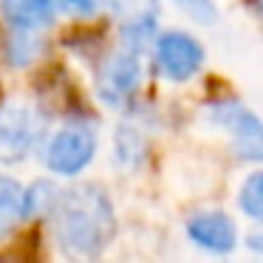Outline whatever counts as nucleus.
Returning <instances> with one entry per match:
<instances>
[{
	"instance_id": "5",
	"label": "nucleus",
	"mask_w": 263,
	"mask_h": 263,
	"mask_svg": "<svg viewBox=\"0 0 263 263\" xmlns=\"http://www.w3.org/2000/svg\"><path fill=\"white\" fill-rule=\"evenodd\" d=\"M204 63V48L184 31H167L156 40V65L170 82H187L198 74Z\"/></svg>"
},
{
	"instance_id": "10",
	"label": "nucleus",
	"mask_w": 263,
	"mask_h": 263,
	"mask_svg": "<svg viewBox=\"0 0 263 263\" xmlns=\"http://www.w3.org/2000/svg\"><path fill=\"white\" fill-rule=\"evenodd\" d=\"M238 206L246 218L263 223V167L243 178L238 190Z\"/></svg>"
},
{
	"instance_id": "11",
	"label": "nucleus",
	"mask_w": 263,
	"mask_h": 263,
	"mask_svg": "<svg viewBox=\"0 0 263 263\" xmlns=\"http://www.w3.org/2000/svg\"><path fill=\"white\" fill-rule=\"evenodd\" d=\"M57 201H60V193L54 184L34 181L31 187H26V218H37V215H46V212H54Z\"/></svg>"
},
{
	"instance_id": "8",
	"label": "nucleus",
	"mask_w": 263,
	"mask_h": 263,
	"mask_svg": "<svg viewBox=\"0 0 263 263\" xmlns=\"http://www.w3.org/2000/svg\"><path fill=\"white\" fill-rule=\"evenodd\" d=\"M0 14L9 26L20 31L46 29L54 23V3L51 0H0Z\"/></svg>"
},
{
	"instance_id": "15",
	"label": "nucleus",
	"mask_w": 263,
	"mask_h": 263,
	"mask_svg": "<svg viewBox=\"0 0 263 263\" xmlns=\"http://www.w3.org/2000/svg\"><path fill=\"white\" fill-rule=\"evenodd\" d=\"M246 246H249V249H255V252H260V255H263V235H249Z\"/></svg>"
},
{
	"instance_id": "3",
	"label": "nucleus",
	"mask_w": 263,
	"mask_h": 263,
	"mask_svg": "<svg viewBox=\"0 0 263 263\" xmlns=\"http://www.w3.org/2000/svg\"><path fill=\"white\" fill-rule=\"evenodd\" d=\"M97 156V133L82 125H68L51 136L46 147V167L57 176H77Z\"/></svg>"
},
{
	"instance_id": "12",
	"label": "nucleus",
	"mask_w": 263,
	"mask_h": 263,
	"mask_svg": "<svg viewBox=\"0 0 263 263\" xmlns=\"http://www.w3.org/2000/svg\"><path fill=\"white\" fill-rule=\"evenodd\" d=\"M37 51H40V43H37L34 37H29V34H14L12 43H9V48H6L9 63H12V65L31 63V60L37 57Z\"/></svg>"
},
{
	"instance_id": "14",
	"label": "nucleus",
	"mask_w": 263,
	"mask_h": 263,
	"mask_svg": "<svg viewBox=\"0 0 263 263\" xmlns=\"http://www.w3.org/2000/svg\"><path fill=\"white\" fill-rule=\"evenodd\" d=\"M63 3L65 9H71L74 14H82V17L97 12V0H63Z\"/></svg>"
},
{
	"instance_id": "16",
	"label": "nucleus",
	"mask_w": 263,
	"mask_h": 263,
	"mask_svg": "<svg viewBox=\"0 0 263 263\" xmlns=\"http://www.w3.org/2000/svg\"><path fill=\"white\" fill-rule=\"evenodd\" d=\"M255 9H257V12L263 14V0H255Z\"/></svg>"
},
{
	"instance_id": "1",
	"label": "nucleus",
	"mask_w": 263,
	"mask_h": 263,
	"mask_svg": "<svg viewBox=\"0 0 263 263\" xmlns=\"http://www.w3.org/2000/svg\"><path fill=\"white\" fill-rule=\"evenodd\" d=\"M51 215L57 243L77 257H97L116 235L114 204L108 193L93 184L63 193Z\"/></svg>"
},
{
	"instance_id": "6",
	"label": "nucleus",
	"mask_w": 263,
	"mask_h": 263,
	"mask_svg": "<svg viewBox=\"0 0 263 263\" xmlns=\"http://www.w3.org/2000/svg\"><path fill=\"white\" fill-rule=\"evenodd\" d=\"M139 82H142V63H139V51L125 48L116 51L114 57L105 60L99 68V97L108 105H122L136 93Z\"/></svg>"
},
{
	"instance_id": "2",
	"label": "nucleus",
	"mask_w": 263,
	"mask_h": 263,
	"mask_svg": "<svg viewBox=\"0 0 263 263\" xmlns=\"http://www.w3.org/2000/svg\"><path fill=\"white\" fill-rule=\"evenodd\" d=\"M210 119L229 133L232 147L246 161H263V122L238 99L210 105Z\"/></svg>"
},
{
	"instance_id": "9",
	"label": "nucleus",
	"mask_w": 263,
	"mask_h": 263,
	"mask_svg": "<svg viewBox=\"0 0 263 263\" xmlns=\"http://www.w3.org/2000/svg\"><path fill=\"white\" fill-rule=\"evenodd\" d=\"M26 221V190L14 178L0 176V238L12 235Z\"/></svg>"
},
{
	"instance_id": "4",
	"label": "nucleus",
	"mask_w": 263,
	"mask_h": 263,
	"mask_svg": "<svg viewBox=\"0 0 263 263\" xmlns=\"http://www.w3.org/2000/svg\"><path fill=\"white\" fill-rule=\"evenodd\" d=\"M40 133L34 110L26 102H9L0 105V161L3 164H17L31 153Z\"/></svg>"
},
{
	"instance_id": "13",
	"label": "nucleus",
	"mask_w": 263,
	"mask_h": 263,
	"mask_svg": "<svg viewBox=\"0 0 263 263\" xmlns=\"http://www.w3.org/2000/svg\"><path fill=\"white\" fill-rule=\"evenodd\" d=\"M187 17H193L195 23H215L218 17V6L212 0H173Z\"/></svg>"
},
{
	"instance_id": "7",
	"label": "nucleus",
	"mask_w": 263,
	"mask_h": 263,
	"mask_svg": "<svg viewBox=\"0 0 263 263\" xmlns=\"http://www.w3.org/2000/svg\"><path fill=\"white\" fill-rule=\"evenodd\" d=\"M187 235L195 246L215 255H227L238 246V229L227 212H198L187 221Z\"/></svg>"
}]
</instances>
